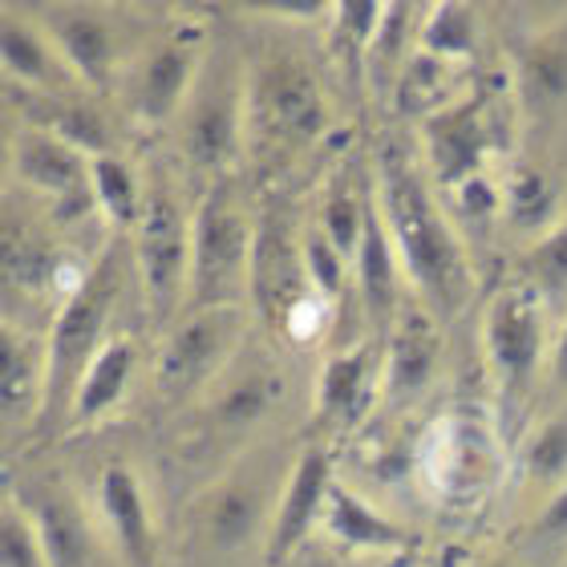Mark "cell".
I'll return each instance as SVG.
<instances>
[{
  "instance_id": "6da1fadb",
  "label": "cell",
  "mask_w": 567,
  "mask_h": 567,
  "mask_svg": "<svg viewBox=\"0 0 567 567\" xmlns=\"http://www.w3.org/2000/svg\"><path fill=\"white\" fill-rule=\"evenodd\" d=\"M373 187L381 219L390 227L410 296L446 329L478 296V268L462 244L454 212L425 171L422 151L405 138H381L373 151Z\"/></svg>"
},
{
  "instance_id": "7a4b0ae2",
  "label": "cell",
  "mask_w": 567,
  "mask_h": 567,
  "mask_svg": "<svg viewBox=\"0 0 567 567\" xmlns=\"http://www.w3.org/2000/svg\"><path fill=\"white\" fill-rule=\"evenodd\" d=\"M551 305L532 284L507 280L483 300V365L495 393V425L503 442L519 446L544 410L551 369Z\"/></svg>"
},
{
  "instance_id": "3957f363",
  "label": "cell",
  "mask_w": 567,
  "mask_h": 567,
  "mask_svg": "<svg viewBox=\"0 0 567 567\" xmlns=\"http://www.w3.org/2000/svg\"><path fill=\"white\" fill-rule=\"evenodd\" d=\"M332 131V97L308 49L272 41L248 58V154L284 171Z\"/></svg>"
},
{
  "instance_id": "277c9868",
  "label": "cell",
  "mask_w": 567,
  "mask_h": 567,
  "mask_svg": "<svg viewBox=\"0 0 567 567\" xmlns=\"http://www.w3.org/2000/svg\"><path fill=\"white\" fill-rule=\"evenodd\" d=\"M131 268V239L110 236L106 248L94 256V268H90L85 284L53 312V324H49V393L45 414L37 425L41 437H58L70 430L73 398H78L85 369L94 365V357L118 337L114 332V312L122 305V288H126Z\"/></svg>"
},
{
  "instance_id": "5b68a950",
  "label": "cell",
  "mask_w": 567,
  "mask_h": 567,
  "mask_svg": "<svg viewBox=\"0 0 567 567\" xmlns=\"http://www.w3.org/2000/svg\"><path fill=\"white\" fill-rule=\"evenodd\" d=\"M296 454L284 458L276 446L256 442L248 454L231 458L215 478H207L187 503V532L195 539V551L231 559L244 556L248 547H268Z\"/></svg>"
},
{
  "instance_id": "8992f818",
  "label": "cell",
  "mask_w": 567,
  "mask_h": 567,
  "mask_svg": "<svg viewBox=\"0 0 567 567\" xmlns=\"http://www.w3.org/2000/svg\"><path fill=\"white\" fill-rule=\"evenodd\" d=\"M256 239H260V215L244 175L207 183L195 199L187 308H251Z\"/></svg>"
},
{
  "instance_id": "52a82bcc",
  "label": "cell",
  "mask_w": 567,
  "mask_h": 567,
  "mask_svg": "<svg viewBox=\"0 0 567 567\" xmlns=\"http://www.w3.org/2000/svg\"><path fill=\"white\" fill-rule=\"evenodd\" d=\"M190 244H195V203L183 195V175L171 166H151L131 248L142 300L158 332H166L187 312Z\"/></svg>"
},
{
  "instance_id": "ba28073f",
  "label": "cell",
  "mask_w": 567,
  "mask_h": 567,
  "mask_svg": "<svg viewBox=\"0 0 567 567\" xmlns=\"http://www.w3.org/2000/svg\"><path fill=\"white\" fill-rule=\"evenodd\" d=\"M178 151L203 187L239 175V158L248 154V58L236 45L207 49L199 82L178 114Z\"/></svg>"
},
{
  "instance_id": "9c48e42d",
  "label": "cell",
  "mask_w": 567,
  "mask_h": 567,
  "mask_svg": "<svg viewBox=\"0 0 567 567\" xmlns=\"http://www.w3.org/2000/svg\"><path fill=\"white\" fill-rule=\"evenodd\" d=\"M24 195V190H21ZM53 224H61L45 203L33 195L17 199V187L4 195V224H0V280H4V300L21 296L24 308L49 305L58 312L78 288L85 284L94 260H73L70 248H61Z\"/></svg>"
},
{
  "instance_id": "30bf717a",
  "label": "cell",
  "mask_w": 567,
  "mask_h": 567,
  "mask_svg": "<svg viewBox=\"0 0 567 567\" xmlns=\"http://www.w3.org/2000/svg\"><path fill=\"white\" fill-rule=\"evenodd\" d=\"M251 341V308H187L158 337L151 385L158 402L195 405Z\"/></svg>"
},
{
  "instance_id": "8fae6325",
  "label": "cell",
  "mask_w": 567,
  "mask_h": 567,
  "mask_svg": "<svg viewBox=\"0 0 567 567\" xmlns=\"http://www.w3.org/2000/svg\"><path fill=\"white\" fill-rule=\"evenodd\" d=\"M519 114L511 82L474 85L471 94L442 110L437 118L422 122V163L437 190H454L471 178L486 175L491 154L511 151V118Z\"/></svg>"
},
{
  "instance_id": "7c38bea8",
  "label": "cell",
  "mask_w": 567,
  "mask_h": 567,
  "mask_svg": "<svg viewBox=\"0 0 567 567\" xmlns=\"http://www.w3.org/2000/svg\"><path fill=\"white\" fill-rule=\"evenodd\" d=\"M288 385H292V369L284 365V357L268 353V349L251 353L248 341V349L231 361V369L195 402L190 437L199 446H231L236 458L248 454L256 446L251 437L288 402Z\"/></svg>"
},
{
  "instance_id": "4fadbf2b",
  "label": "cell",
  "mask_w": 567,
  "mask_h": 567,
  "mask_svg": "<svg viewBox=\"0 0 567 567\" xmlns=\"http://www.w3.org/2000/svg\"><path fill=\"white\" fill-rule=\"evenodd\" d=\"M41 29L65 53L70 70L82 78L90 94L110 97L122 90V78L131 73L134 58L146 41L131 33V12L118 4H85V0H49L29 4Z\"/></svg>"
},
{
  "instance_id": "5bb4252c",
  "label": "cell",
  "mask_w": 567,
  "mask_h": 567,
  "mask_svg": "<svg viewBox=\"0 0 567 567\" xmlns=\"http://www.w3.org/2000/svg\"><path fill=\"white\" fill-rule=\"evenodd\" d=\"M503 434L474 410L442 414L417 442L414 466L422 483L446 503L483 498L503 471Z\"/></svg>"
},
{
  "instance_id": "9a60e30c",
  "label": "cell",
  "mask_w": 567,
  "mask_h": 567,
  "mask_svg": "<svg viewBox=\"0 0 567 567\" xmlns=\"http://www.w3.org/2000/svg\"><path fill=\"white\" fill-rule=\"evenodd\" d=\"M207 29L203 24H166L138 49L131 73L122 78L126 114L138 126H166L178 122L190 90L199 82L207 61Z\"/></svg>"
},
{
  "instance_id": "2e32d148",
  "label": "cell",
  "mask_w": 567,
  "mask_h": 567,
  "mask_svg": "<svg viewBox=\"0 0 567 567\" xmlns=\"http://www.w3.org/2000/svg\"><path fill=\"white\" fill-rule=\"evenodd\" d=\"M9 178L12 187L45 203L58 219H82L97 212L90 158L78 146L37 122H17L9 131Z\"/></svg>"
},
{
  "instance_id": "e0dca14e",
  "label": "cell",
  "mask_w": 567,
  "mask_h": 567,
  "mask_svg": "<svg viewBox=\"0 0 567 567\" xmlns=\"http://www.w3.org/2000/svg\"><path fill=\"white\" fill-rule=\"evenodd\" d=\"M317 300L324 296L308 280L300 227L284 224L276 215H260V239H256V264H251V312L284 344L296 317Z\"/></svg>"
},
{
  "instance_id": "ac0fdd59",
  "label": "cell",
  "mask_w": 567,
  "mask_h": 567,
  "mask_svg": "<svg viewBox=\"0 0 567 567\" xmlns=\"http://www.w3.org/2000/svg\"><path fill=\"white\" fill-rule=\"evenodd\" d=\"M381 385H385L381 337H361L353 344L329 349L312 390V425H320L324 434H353L373 410H381Z\"/></svg>"
},
{
  "instance_id": "d6986e66",
  "label": "cell",
  "mask_w": 567,
  "mask_h": 567,
  "mask_svg": "<svg viewBox=\"0 0 567 567\" xmlns=\"http://www.w3.org/2000/svg\"><path fill=\"white\" fill-rule=\"evenodd\" d=\"M0 65H4L9 90H21L29 97L70 102V97L90 94L82 78L70 70L58 41L29 12V4H4V17H0Z\"/></svg>"
},
{
  "instance_id": "ffe728a7",
  "label": "cell",
  "mask_w": 567,
  "mask_h": 567,
  "mask_svg": "<svg viewBox=\"0 0 567 567\" xmlns=\"http://www.w3.org/2000/svg\"><path fill=\"white\" fill-rule=\"evenodd\" d=\"M442 349H446V329L417 300H410L385 337V385H381L385 414H405L434 390L442 373Z\"/></svg>"
},
{
  "instance_id": "44dd1931",
  "label": "cell",
  "mask_w": 567,
  "mask_h": 567,
  "mask_svg": "<svg viewBox=\"0 0 567 567\" xmlns=\"http://www.w3.org/2000/svg\"><path fill=\"white\" fill-rule=\"evenodd\" d=\"M332 486H337V474H332V450L324 442H308L296 454L292 478L284 486L280 507H276L272 535H268V547H264V559L268 567H280L300 551L308 535L324 527V515H329V498Z\"/></svg>"
},
{
  "instance_id": "7402d4cb",
  "label": "cell",
  "mask_w": 567,
  "mask_h": 567,
  "mask_svg": "<svg viewBox=\"0 0 567 567\" xmlns=\"http://www.w3.org/2000/svg\"><path fill=\"white\" fill-rule=\"evenodd\" d=\"M49 393V332L0 324V417L4 434H37Z\"/></svg>"
},
{
  "instance_id": "603a6c76",
  "label": "cell",
  "mask_w": 567,
  "mask_h": 567,
  "mask_svg": "<svg viewBox=\"0 0 567 567\" xmlns=\"http://www.w3.org/2000/svg\"><path fill=\"white\" fill-rule=\"evenodd\" d=\"M405 284L410 280H405V268L398 260L390 227L381 219V203L373 195L365 236H361V248H357V264H353V288H357V300H361V312H365L369 337H381V341L390 337V329L398 324L405 305L414 300V296L405 292Z\"/></svg>"
},
{
  "instance_id": "cb8c5ba5",
  "label": "cell",
  "mask_w": 567,
  "mask_h": 567,
  "mask_svg": "<svg viewBox=\"0 0 567 567\" xmlns=\"http://www.w3.org/2000/svg\"><path fill=\"white\" fill-rule=\"evenodd\" d=\"M97 511L122 567H158V532L142 474L131 462H110L97 474Z\"/></svg>"
},
{
  "instance_id": "d4e9b609",
  "label": "cell",
  "mask_w": 567,
  "mask_h": 567,
  "mask_svg": "<svg viewBox=\"0 0 567 567\" xmlns=\"http://www.w3.org/2000/svg\"><path fill=\"white\" fill-rule=\"evenodd\" d=\"M17 503L33 519L49 567H97L102 544H97V532L90 515H85L82 498L73 495L70 486L33 483Z\"/></svg>"
},
{
  "instance_id": "484cf974",
  "label": "cell",
  "mask_w": 567,
  "mask_h": 567,
  "mask_svg": "<svg viewBox=\"0 0 567 567\" xmlns=\"http://www.w3.org/2000/svg\"><path fill=\"white\" fill-rule=\"evenodd\" d=\"M511 90L519 118L567 110V17L532 33L515 49Z\"/></svg>"
},
{
  "instance_id": "4316f807",
  "label": "cell",
  "mask_w": 567,
  "mask_h": 567,
  "mask_svg": "<svg viewBox=\"0 0 567 567\" xmlns=\"http://www.w3.org/2000/svg\"><path fill=\"white\" fill-rule=\"evenodd\" d=\"M138 341L131 332H118L114 341L94 357V365L85 369L82 385H78V398H73V414L70 430L65 434H78V430H94L106 417H114L126 393H131L134 378H138Z\"/></svg>"
},
{
  "instance_id": "83f0119b",
  "label": "cell",
  "mask_w": 567,
  "mask_h": 567,
  "mask_svg": "<svg viewBox=\"0 0 567 567\" xmlns=\"http://www.w3.org/2000/svg\"><path fill=\"white\" fill-rule=\"evenodd\" d=\"M515 486L535 511H544L567 486V405L535 417V425L523 434L515 454Z\"/></svg>"
},
{
  "instance_id": "f1b7e54d",
  "label": "cell",
  "mask_w": 567,
  "mask_h": 567,
  "mask_svg": "<svg viewBox=\"0 0 567 567\" xmlns=\"http://www.w3.org/2000/svg\"><path fill=\"white\" fill-rule=\"evenodd\" d=\"M471 90H474V82L466 78V65L437 61L417 49L414 58L405 61L398 85H393V110H398V118L422 126V122L437 118V114L450 110L454 102H462Z\"/></svg>"
},
{
  "instance_id": "f546056e",
  "label": "cell",
  "mask_w": 567,
  "mask_h": 567,
  "mask_svg": "<svg viewBox=\"0 0 567 567\" xmlns=\"http://www.w3.org/2000/svg\"><path fill=\"white\" fill-rule=\"evenodd\" d=\"M320 532L337 539L341 547L349 551H405V547L414 544V535L410 527L378 511L369 498H361L357 491L349 486H332V498H329V515H324V527Z\"/></svg>"
},
{
  "instance_id": "4dcf8cb0",
  "label": "cell",
  "mask_w": 567,
  "mask_h": 567,
  "mask_svg": "<svg viewBox=\"0 0 567 567\" xmlns=\"http://www.w3.org/2000/svg\"><path fill=\"white\" fill-rule=\"evenodd\" d=\"M564 199L559 187L539 171L535 163H515L503 178V224L507 231L532 248L547 231H556L564 224Z\"/></svg>"
},
{
  "instance_id": "1f68e13d",
  "label": "cell",
  "mask_w": 567,
  "mask_h": 567,
  "mask_svg": "<svg viewBox=\"0 0 567 567\" xmlns=\"http://www.w3.org/2000/svg\"><path fill=\"white\" fill-rule=\"evenodd\" d=\"M417 49L437 61H454L471 70L483 49V12L466 0H442L425 4L422 29H417Z\"/></svg>"
},
{
  "instance_id": "d6a6232c",
  "label": "cell",
  "mask_w": 567,
  "mask_h": 567,
  "mask_svg": "<svg viewBox=\"0 0 567 567\" xmlns=\"http://www.w3.org/2000/svg\"><path fill=\"white\" fill-rule=\"evenodd\" d=\"M373 195H378L373 190V175H357L353 183H329L324 195H320L312 224L332 239V248L341 251L349 264H357V248H361V236H365Z\"/></svg>"
},
{
  "instance_id": "836d02e7",
  "label": "cell",
  "mask_w": 567,
  "mask_h": 567,
  "mask_svg": "<svg viewBox=\"0 0 567 567\" xmlns=\"http://www.w3.org/2000/svg\"><path fill=\"white\" fill-rule=\"evenodd\" d=\"M90 178H94L97 212L106 215L110 231L131 239L146 199V175L134 171L126 154H106V158H90Z\"/></svg>"
},
{
  "instance_id": "e575fe53",
  "label": "cell",
  "mask_w": 567,
  "mask_h": 567,
  "mask_svg": "<svg viewBox=\"0 0 567 567\" xmlns=\"http://www.w3.org/2000/svg\"><path fill=\"white\" fill-rule=\"evenodd\" d=\"M381 21H385V4L378 0H337L329 12V37L337 58L349 61L353 73H365V58L373 49Z\"/></svg>"
},
{
  "instance_id": "d590c367",
  "label": "cell",
  "mask_w": 567,
  "mask_h": 567,
  "mask_svg": "<svg viewBox=\"0 0 567 567\" xmlns=\"http://www.w3.org/2000/svg\"><path fill=\"white\" fill-rule=\"evenodd\" d=\"M515 280L532 284L547 305L567 300V219L556 227V231H547L539 244L523 248L519 276H515Z\"/></svg>"
},
{
  "instance_id": "8d00e7d4",
  "label": "cell",
  "mask_w": 567,
  "mask_h": 567,
  "mask_svg": "<svg viewBox=\"0 0 567 567\" xmlns=\"http://www.w3.org/2000/svg\"><path fill=\"white\" fill-rule=\"evenodd\" d=\"M300 251H305V268H308L312 288H317L329 305H337L344 296V284H349V268H353V264L332 248V239L324 236L317 224L300 227Z\"/></svg>"
},
{
  "instance_id": "74e56055",
  "label": "cell",
  "mask_w": 567,
  "mask_h": 567,
  "mask_svg": "<svg viewBox=\"0 0 567 567\" xmlns=\"http://www.w3.org/2000/svg\"><path fill=\"white\" fill-rule=\"evenodd\" d=\"M0 567H49L33 519L12 495L4 498V515H0Z\"/></svg>"
},
{
  "instance_id": "f35d334b",
  "label": "cell",
  "mask_w": 567,
  "mask_h": 567,
  "mask_svg": "<svg viewBox=\"0 0 567 567\" xmlns=\"http://www.w3.org/2000/svg\"><path fill=\"white\" fill-rule=\"evenodd\" d=\"M523 539L535 547H551V551H567V486L559 491L544 511H535L527 527H523Z\"/></svg>"
},
{
  "instance_id": "ab89813d",
  "label": "cell",
  "mask_w": 567,
  "mask_h": 567,
  "mask_svg": "<svg viewBox=\"0 0 567 567\" xmlns=\"http://www.w3.org/2000/svg\"><path fill=\"white\" fill-rule=\"evenodd\" d=\"M559 405H567V312H564V324L556 329V344H551V369H547V390H544L539 417L559 410Z\"/></svg>"
},
{
  "instance_id": "60d3db41",
  "label": "cell",
  "mask_w": 567,
  "mask_h": 567,
  "mask_svg": "<svg viewBox=\"0 0 567 567\" xmlns=\"http://www.w3.org/2000/svg\"><path fill=\"white\" fill-rule=\"evenodd\" d=\"M471 567H519L511 556H503V551H495V556H483V559H474Z\"/></svg>"
},
{
  "instance_id": "b9f144b4",
  "label": "cell",
  "mask_w": 567,
  "mask_h": 567,
  "mask_svg": "<svg viewBox=\"0 0 567 567\" xmlns=\"http://www.w3.org/2000/svg\"><path fill=\"white\" fill-rule=\"evenodd\" d=\"M564 567H567V559H564Z\"/></svg>"
}]
</instances>
